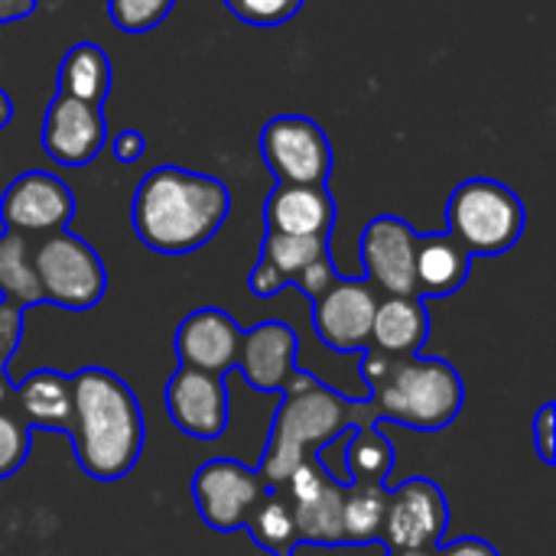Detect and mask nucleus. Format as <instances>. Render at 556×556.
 Segmentation results:
<instances>
[{"mask_svg": "<svg viewBox=\"0 0 556 556\" xmlns=\"http://www.w3.org/2000/svg\"><path fill=\"white\" fill-rule=\"evenodd\" d=\"M248 287H251V293L254 296H261V300H270V296H277L283 287H290L267 261H257L254 264V270H251V277H248Z\"/></svg>", "mask_w": 556, "mask_h": 556, "instance_id": "72a5a7b5", "label": "nucleus"}, {"mask_svg": "<svg viewBox=\"0 0 556 556\" xmlns=\"http://www.w3.org/2000/svg\"><path fill=\"white\" fill-rule=\"evenodd\" d=\"M13 401L20 410V420L29 430H49V433H68L72 427V378L59 371H33L13 388Z\"/></svg>", "mask_w": 556, "mask_h": 556, "instance_id": "a211bd4d", "label": "nucleus"}, {"mask_svg": "<svg viewBox=\"0 0 556 556\" xmlns=\"http://www.w3.org/2000/svg\"><path fill=\"white\" fill-rule=\"evenodd\" d=\"M241 23L248 26H261V29H270V26H280L287 23L290 16H296L303 10L306 0H222Z\"/></svg>", "mask_w": 556, "mask_h": 556, "instance_id": "c85d7f7f", "label": "nucleus"}, {"mask_svg": "<svg viewBox=\"0 0 556 556\" xmlns=\"http://www.w3.org/2000/svg\"><path fill=\"white\" fill-rule=\"evenodd\" d=\"M388 556H437V551H388Z\"/></svg>", "mask_w": 556, "mask_h": 556, "instance_id": "ea45409f", "label": "nucleus"}, {"mask_svg": "<svg viewBox=\"0 0 556 556\" xmlns=\"http://www.w3.org/2000/svg\"><path fill=\"white\" fill-rule=\"evenodd\" d=\"M176 0H108V13L121 33H150L160 26Z\"/></svg>", "mask_w": 556, "mask_h": 556, "instance_id": "cd10ccee", "label": "nucleus"}, {"mask_svg": "<svg viewBox=\"0 0 556 556\" xmlns=\"http://www.w3.org/2000/svg\"><path fill=\"white\" fill-rule=\"evenodd\" d=\"M394 466V443L375 427H352V440L345 446V476L349 485H384Z\"/></svg>", "mask_w": 556, "mask_h": 556, "instance_id": "393cba45", "label": "nucleus"}, {"mask_svg": "<svg viewBox=\"0 0 556 556\" xmlns=\"http://www.w3.org/2000/svg\"><path fill=\"white\" fill-rule=\"evenodd\" d=\"M10 117H13V101H10V94L0 88V130L10 124Z\"/></svg>", "mask_w": 556, "mask_h": 556, "instance_id": "58836bf2", "label": "nucleus"}, {"mask_svg": "<svg viewBox=\"0 0 556 556\" xmlns=\"http://www.w3.org/2000/svg\"><path fill=\"white\" fill-rule=\"evenodd\" d=\"M525 202L495 179H466L446 202L450 235L479 257L505 254L525 235Z\"/></svg>", "mask_w": 556, "mask_h": 556, "instance_id": "39448f33", "label": "nucleus"}, {"mask_svg": "<svg viewBox=\"0 0 556 556\" xmlns=\"http://www.w3.org/2000/svg\"><path fill=\"white\" fill-rule=\"evenodd\" d=\"M244 528H248V534L254 538L257 547H264L267 554L274 556H293V547L300 544L290 498H283L277 489L264 492V498L251 508Z\"/></svg>", "mask_w": 556, "mask_h": 556, "instance_id": "b1692460", "label": "nucleus"}, {"mask_svg": "<svg viewBox=\"0 0 556 556\" xmlns=\"http://www.w3.org/2000/svg\"><path fill=\"white\" fill-rule=\"evenodd\" d=\"M345 492H349V482L329 476L316 495H309L303 502H290L300 544H316V547H342L345 544V528H342Z\"/></svg>", "mask_w": 556, "mask_h": 556, "instance_id": "412c9836", "label": "nucleus"}, {"mask_svg": "<svg viewBox=\"0 0 556 556\" xmlns=\"http://www.w3.org/2000/svg\"><path fill=\"white\" fill-rule=\"evenodd\" d=\"M437 556H502L482 538H459L446 547H437Z\"/></svg>", "mask_w": 556, "mask_h": 556, "instance_id": "f704fd0d", "label": "nucleus"}, {"mask_svg": "<svg viewBox=\"0 0 556 556\" xmlns=\"http://www.w3.org/2000/svg\"><path fill=\"white\" fill-rule=\"evenodd\" d=\"M345 430H352V404L332 388L313 381L296 394H283L257 472L277 489L306 456H319V450L336 443Z\"/></svg>", "mask_w": 556, "mask_h": 556, "instance_id": "20e7f679", "label": "nucleus"}, {"mask_svg": "<svg viewBox=\"0 0 556 556\" xmlns=\"http://www.w3.org/2000/svg\"><path fill=\"white\" fill-rule=\"evenodd\" d=\"M430 339V313L420 296H384L371 319V349L388 355H420Z\"/></svg>", "mask_w": 556, "mask_h": 556, "instance_id": "6ab92c4d", "label": "nucleus"}, {"mask_svg": "<svg viewBox=\"0 0 556 556\" xmlns=\"http://www.w3.org/2000/svg\"><path fill=\"white\" fill-rule=\"evenodd\" d=\"M270 485L257 469H248L238 459H212L192 476V498L202 521L212 531L244 528L251 508L264 498Z\"/></svg>", "mask_w": 556, "mask_h": 556, "instance_id": "1a4fd4ad", "label": "nucleus"}, {"mask_svg": "<svg viewBox=\"0 0 556 556\" xmlns=\"http://www.w3.org/2000/svg\"><path fill=\"white\" fill-rule=\"evenodd\" d=\"M29 456V427L20 414L0 410V479H10Z\"/></svg>", "mask_w": 556, "mask_h": 556, "instance_id": "c756f323", "label": "nucleus"}, {"mask_svg": "<svg viewBox=\"0 0 556 556\" xmlns=\"http://www.w3.org/2000/svg\"><path fill=\"white\" fill-rule=\"evenodd\" d=\"M329 254V238L319 235H277L267 231L261 244V261H267L287 283L296 280L303 267Z\"/></svg>", "mask_w": 556, "mask_h": 556, "instance_id": "bb28decb", "label": "nucleus"}, {"mask_svg": "<svg viewBox=\"0 0 556 556\" xmlns=\"http://www.w3.org/2000/svg\"><path fill=\"white\" fill-rule=\"evenodd\" d=\"M0 300L20 309L42 303V287L33 267V238L7 228L0 235Z\"/></svg>", "mask_w": 556, "mask_h": 556, "instance_id": "5701e85b", "label": "nucleus"}, {"mask_svg": "<svg viewBox=\"0 0 556 556\" xmlns=\"http://www.w3.org/2000/svg\"><path fill=\"white\" fill-rule=\"evenodd\" d=\"M362 378L378 417L404 424L417 433L446 430L466 404L463 378L443 358L388 355L368 345Z\"/></svg>", "mask_w": 556, "mask_h": 556, "instance_id": "7ed1b4c3", "label": "nucleus"}, {"mask_svg": "<svg viewBox=\"0 0 556 556\" xmlns=\"http://www.w3.org/2000/svg\"><path fill=\"white\" fill-rule=\"evenodd\" d=\"M143 150H147V140H143V134H137V130H121V134L114 137V156H117L121 163H137V160L143 156Z\"/></svg>", "mask_w": 556, "mask_h": 556, "instance_id": "c9c22d12", "label": "nucleus"}, {"mask_svg": "<svg viewBox=\"0 0 556 556\" xmlns=\"http://www.w3.org/2000/svg\"><path fill=\"white\" fill-rule=\"evenodd\" d=\"M241 352V326L215 306L189 313L176 329V355L179 365L199 368L208 375H228L238 368Z\"/></svg>", "mask_w": 556, "mask_h": 556, "instance_id": "dca6fc26", "label": "nucleus"}, {"mask_svg": "<svg viewBox=\"0 0 556 556\" xmlns=\"http://www.w3.org/2000/svg\"><path fill=\"white\" fill-rule=\"evenodd\" d=\"M108 140L101 104L55 91L42 121V150L62 166H88Z\"/></svg>", "mask_w": 556, "mask_h": 556, "instance_id": "4468645a", "label": "nucleus"}, {"mask_svg": "<svg viewBox=\"0 0 556 556\" xmlns=\"http://www.w3.org/2000/svg\"><path fill=\"white\" fill-rule=\"evenodd\" d=\"M384 508H388V485H349L345 508H342L345 544L381 541Z\"/></svg>", "mask_w": 556, "mask_h": 556, "instance_id": "a878e982", "label": "nucleus"}, {"mask_svg": "<svg viewBox=\"0 0 556 556\" xmlns=\"http://www.w3.org/2000/svg\"><path fill=\"white\" fill-rule=\"evenodd\" d=\"M472 267V254L450 235L417 238V296H450L456 293Z\"/></svg>", "mask_w": 556, "mask_h": 556, "instance_id": "aec40b11", "label": "nucleus"}, {"mask_svg": "<svg viewBox=\"0 0 556 556\" xmlns=\"http://www.w3.org/2000/svg\"><path fill=\"white\" fill-rule=\"evenodd\" d=\"M450 528V502L430 479H407L388 489L381 541L388 551H437Z\"/></svg>", "mask_w": 556, "mask_h": 556, "instance_id": "6e6552de", "label": "nucleus"}, {"mask_svg": "<svg viewBox=\"0 0 556 556\" xmlns=\"http://www.w3.org/2000/svg\"><path fill=\"white\" fill-rule=\"evenodd\" d=\"M59 91L104 104L111 91V59L98 42H75L59 65Z\"/></svg>", "mask_w": 556, "mask_h": 556, "instance_id": "4be33fe9", "label": "nucleus"}, {"mask_svg": "<svg viewBox=\"0 0 556 556\" xmlns=\"http://www.w3.org/2000/svg\"><path fill=\"white\" fill-rule=\"evenodd\" d=\"M417 231L397 215H378L362 231L365 280L384 296H417Z\"/></svg>", "mask_w": 556, "mask_h": 556, "instance_id": "9d476101", "label": "nucleus"}, {"mask_svg": "<svg viewBox=\"0 0 556 556\" xmlns=\"http://www.w3.org/2000/svg\"><path fill=\"white\" fill-rule=\"evenodd\" d=\"M72 427L75 459L98 482L124 479L143 453V410L108 368H81L72 375Z\"/></svg>", "mask_w": 556, "mask_h": 556, "instance_id": "f03ea898", "label": "nucleus"}, {"mask_svg": "<svg viewBox=\"0 0 556 556\" xmlns=\"http://www.w3.org/2000/svg\"><path fill=\"white\" fill-rule=\"evenodd\" d=\"M375 287L362 277H336L319 296H313V329L332 352H365L371 342Z\"/></svg>", "mask_w": 556, "mask_h": 556, "instance_id": "9b49d317", "label": "nucleus"}, {"mask_svg": "<svg viewBox=\"0 0 556 556\" xmlns=\"http://www.w3.org/2000/svg\"><path fill=\"white\" fill-rule=\"evenodd\" d=\"M231 212V192L222 179L182 166L150 169L130 205L137 238L156 254H189L208 244Z\"/></svg>", "mask_w": 556, "mask_h": 556, "instance_id": "f257e3e1", "label": "nucleus"}, {"mask_svg": "<svg viewBox=\"0 0 556 556\" xmlns=\"http://www.w3.org/2000/svg\"><path fill=\"white\" fill-rule=\"evenodd\" d=\"M75 215L72 189L42 169H29L16 176L0 195V222L7 231H20L29 238H42L62 231Z\"/></svg>", "mask_w": 556, "mask_h": 556, "instance_id": "f8f14e48", "label": "nucleus"}, {"mask_svg": "<svg viewBox=\"0 0 556 556\" xmlns=\"http://www.w3.org/2000/svg\"><path fill=\"white\" fill-rule=\"evenodd\" d=\"M10 401H13V384H10V378H7V371H3V365H0V410H3Z\"/></svg>", "mask_w": 556, "mask_h": 556, "instance_id": "4c0bfd02", "label": "nucleus"}, {"mask_svg": "<svg viewBox=\"0 0 556 556\" xmlns=\"http://www.w3.org/2000/svg\"><path fill=\"white\" fill-rule=\"evenodd\" d=\"M336 277H339V274H336V264H332V257L326 254V257L313 261L309 267H303V270L296 274V280H293V283H296V287L313 300V296H319V293H323Z\"/></svg>", "mask_w": 556, "mask_h": 556, "instance_id": "473e14b6", "label": "nucleus"}, {"mask_svg": "<svg viewBox=\"0 0 556 556\" xmlns=\"http://www.w3.org/2000/svg\"><path fill=\"white\" fill-rule=\"evenodd\" d=\"M36 10V0H0V23L23 20Z\"/></svg>", "mask_w": 556, "mask_h": 556, "instance_id": "e433bc0d", "label": "nucleus"}, {"mask_svg": "<svg viewBox=\"0 0 556 556\" xmlns=\"http://www.w3.org/2000/svg\"><path fill=\"white\" fill-rule=\"evenodd\" d=\"M20 339H23V309L0 300V365L3 368L13 358V352L20 349Z\"/></svg>", "mask_w": 556, "mask_h": 556, "instance_id": "7c9ffc66", "label": "nucleus"}, {"mask_svg": "<svg viewBox=\"0 0 556 556\" xmlns=\"http://www.w3.org/2000/svg\"><path fill=\"white\" fill-rule=\"evenodd\" d=\"M296 332L287 323H257L248 332H241V352L238 368L244 381L257 391H283L296 394L309 388L316 378L309 371L296 368Z\"/></svg>", "mask_w": 556, "mask_h": 556, "instance_id": "ddd939ff", "label": "nucleus"}, {"mask_svg": "<svg viewBox=\"0 0 556 556\" xmlns=\"http://www.w3.org/2000/svg\"><path fill=\"white\" fill-rule=\"evenodd\" d=\"M534 446H538V456L554 466L556 463V404L547 401L538 417H534Z\"/></svg>", "mask_w": 556, "mask_h": 556, "instance_id": "2f4dec72", "label": "nucleus"}, {"mask_svg": "<svg viewBox=\"0 0 556 556\" xmlns=\"http://www.w3.org/2000/svg\"><path fill=\"white\" fill-rule=\"evenodd\" d=\"M264 225L277 235H319L329 238L336 225V199L319 186L277 182L264 202Z\"/></svg>", "mask_w": 556, "mask_h": 556, "instance_id": "f3484780", "label": "nucleus"}, {"mask_svg": "<svg viewBox=\"0 0 556 556\" xmlns=\"http://www.w3.org/2000/svg\"><path fill=\"white\" fill-rule=\"evenodd\" d=\"M33 267L42 287V303L62 309H91L104 296L108 274L98 251L65 228L33 238Z\"/></svg>", "mask_w": 556, "mask_h": 556, "instance_id": "423d86ee", "label": "nucleus"}, {"mask_svg": "<svg viewBox=\"0 0 556 556\" xmlns=\"http://www.w3.org/2000/svg\"><path fill=\"white\" fill-rule=\"evenodd\" d=\"M169 420L192 440H218L228 430V388L222 375L179 365L166 384Z\"/></svg>", "mask_w": 556, "mask_h": 556, "instance_id": "2eb2a0df", "label": "nucleus"}, {"mask_svg": "<svg viewBox=\"0 0 556 556\" xmlns=\"http://www.w3.org/2000/svg\"><path fill=\"white\" fill-rule=\"evenodd\" d=\"M261 156L277 182L319 186L332 173V143L326 130L303 114L270 117L261 130Z\"/></svg>", "mask_w": 556, "mask_h": 556, "instance_id": "0eeeda50", "label": "nucleus"}]
</instances>
